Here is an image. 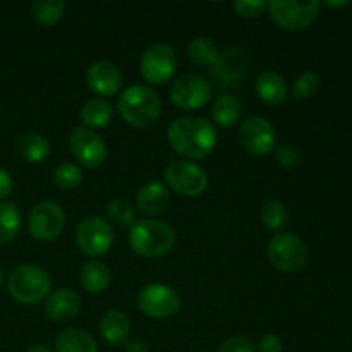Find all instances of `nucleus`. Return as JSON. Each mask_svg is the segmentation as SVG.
<instances>
[{"label": "nucleus", "instance_id": "nucleus-1", "mask_svg": "<svg viewBox=\"0 0 352 352\" xmlns=\"http://www.w3.org/2000/svg\"><path fill=\"white\" fill-rule=\"evenodd\" d=\"M168 144L179 155L192 160L208 157L217 144V129L203 117H179L172 120L167 131Z\"/></svg>", "mask_w": 352, "mask_h": 352}, {"label": "nucleus", "instance_id": "nucleus-2", "mask_svg": "<svg viewBox=\"0 0 352 352\" xmlns=\"http://www.w3.org/2000/svg\"><path fill=\"white\" fill-rule=\"evenodd\" d=\"M120 117L133 127H148L157 122L162 112V100L153 88L134 85L124 89L117 100Z\"/></svg>", "mask_w": 352, "mask_h": 352}, {"label": "nucleus", "instance_id": "nucleus-3", "mask_svg": "<svg viewBox=\"0 0 352 352\" xmlns=\"http://www.w3.org/2000/svg\"><path fill=\"white\" fill-rule=\"evenodd\" d=\"M129 246L143 258L165 256L174 250L175 232L170 226L158 220H141L131 227Z\"/></svg>", "mask_w": 352, "mask_h": 352}, {"label": "nucleus", "instance_id": "nucleus-4", "mask_svg": "<svg viewBox=\"0 0 352 352\" xmlns=\"http://www.w3.org/2000/svg\"><path fill=\"white\" fill-rule=\"evenodd\" d=\"M7 289L17 302L33 306L48 298L52 278L47 270L38 265H19L10 272Z\"/></svg>", "mask_w": 352, "mask_h": 352}, {"label": "nucleus", "instance_id": "nucleus-5", "mask_svg": "<svg viewBox=\"0 0 352 352\" xmlns=\"http://www.w3.org/2000/svg\"><path fill=\"white\" fill-rule=\"evenodd\" d=\"M268 261L277 270L296 274L308 263V248L292 232H278L270 239L267 248Z\"/></svg>", "mask_w": 352, "mask_h": 352}, {"label": "nucleus", "instance_id": "nucleus-6", "mask_svg": "<svg viewBox=\"0 0 352 352\" xmlns=\"http://www.w3.org/2000/svg\"><path fill=\"white\" fill-rule=\"evenodd\" d=\"M272 19L285 31H302L315 23L320 14V2H294V0H274L268 2Z\"/></svg>", "mask_w": 352, "mask_h": 352}, {"label": "nucleus", "instance_id": "nucleus-7", "mask_svg": "<svg viewBox=\"0 0 352 352\" xmlns=\"http://www.w3.org/2000/svg\"><path fill=\"white\" fill-rule=\"evenodd\" d=\"M76 244L86 256H102L113 244V229L103 217H86L76 229Z\"/></svg>", "mask_w": 352, "mask_h": 352}, {"label": "nucleus", "instance_id": "nucleus-8", "mask_svg": "<svg viewBox=\"0 0 352 352\" xmlns=\"http://www.w3.org/2000/svg\"><path fill=\"white\" fill-rule=\"evenodd\" d=\"M165 181L168 188L186 198L203 195L208 186V175L199 165L189 160H174L165 168Z\"/></svg>", "mask_w": 352, "mask_h": 352}, {"label": "nucleus", "instance_id": "nucleus-9", "mask_svg": "<svg viewBox=\"0 0 352 352\" xmlns=\"http://www.w3.org/2000/svg\"><path fill=\"white\" fill-rule=\"evenodd\" d=\"M138 308L150 318H170L181 309V296L170 285L148 284L138 296Z\"/></svg>", "mask_w": 352, "mask_h": 352}, {"label": "nucleus", "instance_id": "nucleus-10", "mask_svg": "<svg viewBox=\"0 0 352 352\" xmlns=\"http://www.w3.org/2000/svg\"><path fill=\"white\" fill-rule=\"evenodd\" d=\"M177 69V55L170 45L155 43L143 52L140 60L141 76L151 85H165Z\"/></svg>", "mask_w": 352, "mask_h": 352}, {"label": "nucleus", "instance_id": "nucleus-11", "mask_svg": "<svg viewBox=\"0 0 352 352\" xmlns=\"http://www.w3.org/2000/svg\"><path fill=\"white\" fill-rule=\"evenodd\" d=\"M65 226V213L62 206L57 201H41L31 210L30 219H28V229L30 234L38 241H48L57 239L62 234Z\"/></svg>", "mask_w": 352, "mask_h": 352}, {"label": "nucleus", "instance_id": "nucleus-12", "mask_svg": "<svg viewBox=\"0 0 352 352\" xmlns=\"http://www.w3.org/2000/svg\"><path fill=\"white\" fill-rule=\"evenodd\" d=\"M239 141L248 153L254 157H267L275 150L277 133L265 117L251 116L241 122Z\"/></svg>", "mask_w": 352, "mask_h": 352}, {"label": "nucleus", "instance_id": "nucleus-13", "mask_svg": "<svg viewBox=\"0 0 352 352\" xmlns=\"http://www.w3.org/2000/svg\"><path fill=\"white\" fill-rule=\"evenodd\" d=\"M212 85L199 74H184L172 85L170 102L181 110H198L212 98Z\"/></svg>", "mask_w": 352, "mask_h": 352}, {"label": "nucleus", "instance_id": "nucleus-14", "mask_svg": "<svg viewBox=\"0 0 352 352\" xmlns=\"http://www.w3.org/2000/svg\"><path fill=\"white\" fill-rule=\"evenodd\" d=\"M69 146L79 165L86 168H98L107 160V144L96 131L78 127L69 136Z\"/></svg>", "mask_w": 352, "mask_h": 352}, {"label": "nucleus", "instance_id": "nucleus-15", "mask_svg": "<svg viewBox=\"0 0 352 352\" xmlns=\"http://www.w3.org/2000/svg\"><path fill=\"white\" fill-rule=\"evenodd\" d=\"M250 72V58L241 48H227L212 65V78L223 88H234Z\"/></svg>", "mask_w": 352, "mask_h": 352}, {"label": "nucleus", "instance_id": "nucleus-16", "mask_svg": "<svg viewBox=\"0 0 352 352\" xmlns=\"http://www.w3.org/2000/svg\"><path fill=\"white\" fill-rule=\"evenodd\" d=\"M86 85L95 95L113 96L122 86V72L113 62H95L86 71Z\"/></svg>", "mask_w": 352, "mask_h": 352}, {"label": "nucleus", "instance_id": "nucleus-17", "mask_svg": "<svg viewBox=\"0 0 352 352\" xmlns=\"http://www.w3.org/2000/svg\"><path fill=\"white\" fill-rule=\"evenodd\" d=\"M81 311V298L71 289H58L45 299V315L54 322H69Z\"/></svg>", "mask_w": 352, "mask_h": 352}, {"label": "nucleus", "instance_id": "nucleus-18", "mask_svg": "<svg viewBox=\"0 0 352 352\" xmlns=\"http://www.w3.org/2000/svg\"><path fill=\"white\" fill-rule=\"evenodd\" d=\"M168 199H170V192L167 186L158 181H151L138 191L136 206L143 215L157 217L167 208Z\"/></svg>", "mask_w": 352, "mask_h": 352}, {"label": "nucleus", "instance_id": "nucleus-19", "mask_svg": "<svg viewBox=\"0 0 352 352\" xmlns=\"http://www.w3.org/2000/svg\"><path fill=\"white\" fill-rule=\"evenodd\" d=\"M100 336L109 346L119 347L129 342L131 337V320L127 318L126 313L112 311L105 313L100 322Z\"/></svg>", "mask_w": 352, "mask_h": 352}, {"label": "nucleus", "instance_id": "nucleus-20", "mask_svg": "<svg viewBox=\"0 0 352 352\" xmlns=\"http://www.w3.org/2000/svg\"><path fill=\"white\" fill-rule=\"evenodd\" d=\"M254 91L267 105H282L287 100V82L278 72L265 71L256 78Z\"/></svg>", "mask_w": 352, "mask_h": 352}, {"label": "nucleus", "instance_id": "nucleus-21", "mask_svg": "<svg viewBox=\"0 0 352 352\" xmlns=\"http://www.w3.org/2000/svg\"><path fill=\"white\" fill-rule=\"evenodd\" d=\"M17 153L30 164H41L50 155V143L38 133H26L17 138Z\"/></svg>", "mask_w": 352, "mask_h": 352}, {"label": "nucleus", "instance_id": "nucleus-22", "mask_svg": "<svg viewBox=\"0 0 352 352\" xmlns=\"http://www.w3.org/2000/svg\"><path fill=\"white\" fill-rule=\"evenodd\" d=\"M241 116H243V103L236 95H230V93L219 96L212 107V119L220 127L236 126L241 120Z\"/></svg>", "mask_w": 352, "mask_h": 352}, {"label": "nucleus", "instance_id": "nucleus-23", "mask_svg": "<svg viewBox=\"0 0 352 352\" xmlns=\"http://www.w3.org/2000/svg\"><path fill=\"white\" fill-rule=\"evenodd\" d=\"M113 117V107L105 98H91L82 105L81 120L88 129H100L109 126Z\"/></svg>", "mask_w": 352, "mask_h": 352}, {"label": "nucleus", "instance_id": "nucleus-24", "mask_svg": "<svg viewBox=\"0 0 352 352\" xmlns=\"http://www.w3.org/2000/svg\"><path fill=\"white\" fill-rule=\"evenodd\" d=\"M55 352H98L95 339L79 329L64 330L55 340Z\"/></svg>", "mask_w": 352, "mask_h": 352}, {"label": "nucleus", "instance_id": "nucleus-25", "mask_svg": "<svg viewBox=\"0 0 352 352\" xmlns=\"http://www.w3.org/2000/svg\"><path fill=\"white\" fill-rule=\"evenodd\" d=\"M81 284L82 287L93 294H100L105 291L110 284V268L102 261H86L81 268Z\"/></svg>", "mask_w": 352, "mask_h": 352}, {"label": "nucleus", "instance_id": "nucleus-26", "mask_svg": "<svg viewBox=\"0 0 352 352\" xmlns=\"http://www.w3.org/2000/svg\"><path fill=\"white\" fill-rule=\"evenodd\" d=\"M220 52L215 41L208 36H198L191 40L188 47V57L195 62L196 65H206L212 67L219 58Z\"/></svg>", "mask_w": 352, "mask_h": 352}, {"label": "nucleus", "instance_id": "nucleus-27", "mask_svg": "<svg viewBox=\"0 0 352 352\" xmlns=\"http://www.w3.org/2000/svg\"><path fill=\"white\" fill-rule=\"evenodd\" d=\"M65 10V3L62 0H36L31 7L33 19L40 26H55L62 19Z\"/></svg>", "mask_w": 352, "mask_h": 352}, {"label": "nucleus", "instance_id": "nucleus-28", "mask_svg": "<svg viewBox=\"0 0 352 352\" xmlns=\"http://www.w3.org/2000/svg\"><path fill=\"white\" fill-rule=\"evenodd\" d=\"M21 229L19 210L10 203H0V246L14 241Z\"/></svg>", "mask_w": 352, "mask_h": 352}, {"label": "nucleus", "instance_id": "nucleus-29", "mask_svg": "<svg viewBox=\"0 0 352 352\" xmlns=\"http://www.w3.org/2000/svg\"><path fill=\"white\" fill-rule=\"evenodd\" d=\"M289 212L285 205L278 199H268L261 206V222L270 230H280L287 223Z\"/></svg>", "mask_w": 352, "mask_h": 352}, {"label": "nucleus", "instance_id": "nucleus-30", "mask_svg": "<svg viewBox=\"0 0 352 352\" xmlns=\"http://www.w3.org/2000/svg\"><path fill=\"white\" fill-rule=\"evenodd\" d=\"M54 181L62 189H76L82 182V170L72 162H64L55 168Z\"/></svg>", "mask_w": 352, "mask_h": 352}, {"label": "nucleus", "instance_id": "nucleus-31", "mask_svg": "<svg viewBox=\"0 0 352 352\" xmlns=\"http://www.w3.org/2000/svg\"><path fill=\"white\" fill-rule=\"evenodd\" d=\"M107 219L117 226H133L134 208L126 199H113L107 205Z\"/></svg>", "mask_w": 352, "mask_h": 352}, {"label": "nucleus", "instance_id": "nucleus-32", "mask_svg": "<svg viewBox=\"0 0 352 352\" xmlns=\"http://www.w3.org/2000/svg\"><path fill=\"white\" fill-rule=\"evenodd\" d=\"M320 89V76L316 72L306 71L296 79L294 82V98L302 102L315 96Z\"/></svg>", "mask_w": 352, "mask_h": 352}, {"label": "nucleus", "instance_id": "nucleus-33", "mask_svg": "<svg viewBox=\"0 0 352 352\" xmlns=\"http://www.w3.org/2000/svg\"><path fill=\"white\" fill-rule=\"evenodd\" d=\"M274 151H275V160H277V164L284 168L298 167L302 160L301 150H299L298 146H294V144L284 143L280 144V146L275 148Z\"/></svg>", "mask_w": 352, "mask_h": 352}, {"label": "nucleus", "instance_id": "nucleus-34", "mask_svg": "<svg viewBox=\"0 0 352 352\" xmlns=\"http://www.w3.org/2000/svg\"><path fill=\"white\" fill-rule=\"evenodd\" d=\"M219 352H256V346L250 337L232 336L220 344Z\"/></svg>", "mask_w": 352, "mask_h": 352}, {"label": "nucleus", "instance_id": "nucleus-35", "mask_svg": "<svg viewBox=\"0 0 352 352\" xmlns=\"http://www.w3.org/2000/svg\"><path fill=\"white\" fill-rule=\"evenodd\" d=\"M234 9L239 16L243 17H260L268 9V2L265 0H241V2L234 3Z\"/></svg>", "mask_w": 352, "mask_h": 352}, {"label": "nucleus", "instance_id": "nucleus-36", "mask_svg": "<svg viewBox=\"0 0 352 352\" xmlns=\"http://www.w3.org/2000/svg\"><path fill=\"white\" fill-rule=\"evenodd\" d=\"M258 352H282L284 351V342L278 336H274V333H267L260 339L256 346Z\"/></svg>", "mask_w": 352, "mask_h": 352}, {"label": "nucleus", "instance_id": "nucleus-37", "mask_svg": "<svg viewBox=\"0 0 352 352\" xmlns=\"http://www.w3.org/2000/svg\"><path fill=\"white\" fill-rule=\"evenodd\" d=\"M14 191V181L6 168L0 167V199H6Z\"/></svg>", "mask_w": 352, "mask_h": 352}, {"label": "nucleus", "instance_id": "nucleus-38", "mask_svg": "<svg viewBox=\"0 0 352 352\" xmlns=\"http://www.w3.org/2000/svg\"><path fill=\"white\" fill-rule=\"evenodd\" d=\"M127 352H150V349L141 339H134L127 342Z\"/></svg>", "mask_w": 352, "mask_h": 352}, {"label": "nucleus", "instance_id": "nucleus-39", "mask_svg": "<svg viewBox=\"0 0 352 352\" xmlns=\"http://www.w3.org/2000/svg\"><path fill=\"white\" fill-rule=\"evenodd\" d=\"M26 352H54V351H52V347H48L47 344H34V346H31Z\"/></svg>", "mask_w": 352, "mask_h": 352}, {"label": "nucleus", "instance_id": "nucleus-40", "mask_svg": "<svg viewBox=\"0 0 352 352\" xmlns=\"http://www.w3.org/2000/svg\"><path fill=\"white\" fill-rule=\"evenodd\" d=\"M327 7H333V9H339V7H346L349 6V2L347 0H342V2H325Z\"/></svg>", "mask_w": 352, "mask_h": 352}, {"label": "nucleus", "instance_id": "nucleus-41", "mask_svg": "<svg viewBox=\"0 0 352 352\" xmlns=\"http://www.w3.org/2000/svg\"><path fill=\"white\" fill-rule=\"evenodd\" d=\"M3 284V270H2V267H0V285Z\"/></svg>", "mask_w": 352, "mask_h": 352}]
</instances>
